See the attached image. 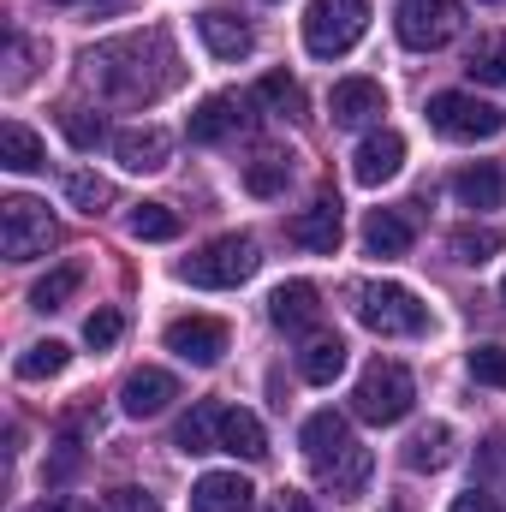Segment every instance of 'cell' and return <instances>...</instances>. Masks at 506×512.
Segmentation results:
<instances>
[{
    "label": "cell",
    "mask_w": 506,
    "mask_h": 512,
    "mask_svg": "<svg viewBox=\"0 0 506 512\" xmlns=\"http://www.w3.org/2000/svg\"><path fill=\"white\" fill-rule=\"evenodd\" d=\"M268 322H274L280 334H310V328L322 322V292H316L310 280H286V286H274V298H268Z\"/></svg>",
    "instance_id": "12"
},
{
    "label": "cell",
    "mask_w": 506,
    "mask_h": 512,
    "mask_svg": "<svg viewBox=\"0 0 506 512\" xmlns=\"http://www.w3.org/2000/svg\"><path fill=\"white\" fill-rule=\"evenodd\" d=\"M340 370H346V340L340 334H310L304 352H298V376L310 387H328Z\"/></svg>",
    "instance_id": "22"
},
{
    "label": "cell",
    "mask_w": 506,
    "mask_h": 512,
    "mask_svg": "<svg viewBox=\"0 0 506 512\" xmlns=\"http://www.w3.org/2000/svg\"><path fill=\"white\" fill-rule=\"evenodd\" d=\"M286 239L304 245V251H316V256H334L340 251V197H316L310 209H298L286 221Z\"/></svg>",
    "instance_id": "11"
},
{
    "label": "cell",
    "mask_w": 506,
    "mask_h": 512,
    "mask_svg": "<svg viewBox=\"0 0 506 512\" xmlns=\"http://www.w3.org/2000/svg\"><path fill=\"white\" fill-rule=\"evenodd\" d=\"M453 459V429L447 423H423L411 441H405V465L411 471H441Z\"/></svg>",
    "instance_id": "27"
},
{
    "label": "cell",
    "mask_w": 506,
    "mask_h": 512,
    "mask_svg": "<svg viewBox=\"0 0 506 512\" xmlns=\"http://www.w3.org/2000/svg\"><path fill=\"white\" fill-rule=\"evenodd\" d=\"M489 6H495V0H489Z\"/></svg>",
    "instance_id": "47"
},
{
    "label": "cell",
    "mask_w": 506,
    "mask_h": 512,
    "mask_svg": "<svg viewBox=\"0 0 506 512\" xmlns=\"http://www.w3.org/2000/svg\"><path fill=\"white\" fill-rule=\"evenodd\" d=\"M256 262H262V256H256L251 233H227V239L203 245L197 256H185V262H179V280H191V286H203V292H227V286L251 280Z\"/></svg>",
    "instance_id": "6"
},
{
    "label": "cell",
    "mask_w": 506,
    "mask_h": 512,
    "mask_svg": "<svg viewBox=\"0 0 506 512\" xmlns=\"http://www.w3.org/2000/svg\"><path fill=\"white\" fill-rule=\"evenodd\" d=\"M429 126L453 143H489L506 131V114L495 102H483L477 90H441V96H429Z\"/></svg>",
    "instance_id": "7"
},
{
    "label": "cell",
    "mask_w": 506,
    "mask_h": 512,
    "mask_svg": "<svg viewBox=\"0 0 506 512\" xmlns=\"http://www.w3.org/2000/svg\"><path fill=\"white\" fill-rule=\"evenodd\" d=\"M239 131V102L233 96H209V102H197V114L185 120V137L191 143H221V137H233Z\"/></svg>",
    "instance_id": "23"
},
{
    "label": "cell",
    "mask_w": 506,
    "mask_h": 512,
    "mask_svg": "<svg viewBox=\"0 0 506 512\" xmlns=\"http://www.w3.org/2000/svg\"><path fill=\"white\" fill-rule=\"evenodd\" d=\"M364 30H370V0H310V12H304V48L316 60L352 54Z\"/></svg>",
    "instance_id": "4"
},
{
    "label": "cell",
    "mask_w": 506,
    "mask_h": 512,
    "mask_svg": "<svg viewBox=\"0 0 506 512\" xmlns=\"http://www.w3.org/2000/svg\"><path fill=\"white\" fill-rule=\"evenodd\" d=\"M471 376L483 387H501L506 393V346H477L471 352Z\"/></svg>",
    "instance_id": "37"
},
{
    "label": "cell",
    "mask_w": 506,
    "mask_h": 512,
    "mask_svg": "<svg viewBox=\"0 0 506 512\" xmlns=\"http://www.w3.org/2000/svg\"><path fill=\"white\" fill-rule=\"evenodd\" d=\"M411 239H417V227H411L405 209H370V221H364V245H370V256H405Z\"/></svg>",
    "instance_id": "21"
},
{
    "label": "cell",
    "mask_w": 506,
    "mask_h": 512,
    "mask_svg": "<svg viewBox=\"0 0 506 512\" xmlns=\"http://www.w3.org/2000/svg\"><path fill=\"white\" fill-rule=\"evenodd\" d=\"M453 197H459L465 209H501V197H506V173L495 167V161L459 167V173H453Z\"/></svg>",
    "instance_id": "20"
},
{
    "label": "cell",
    "mask_w": 506,
    "mask_h": 512,
    "mask_svg": "<svg viewBox=\"0 0 506 512\" xmlns=\"http://www.w3.org/2000/svg\"><path fill=\"white\" fill-rule=\"evenodd\" d=\"M114 155H120V167H131V173H161L167 155H173V137H167L161 126L114 131Z\"/></svg>",
    "instance_id": "17"
},
{
    "label": "cell",
    "mask_w": 506,
    "mask_h": 512,
    "mask_svg": "<svg viewBox=\"0 0 506 512\" xmlns=\"http://www.w3.org/2000/svg\"><path fill=\"white\" fill-rule=\"evenodd\" d=\"M120 334H126V316H120V310H96V316L84 322V340H90L96 352H108Z\"/></svg>",
    "instance_id": "38"
},
{
    "label": "cell",
    "mask_w": 506,
    "mask_h": 512,
    "mask_svg": "<svg viewBox=\"0 0 506 512\" xmlns=\"http://www.w3.org/2000/svg\"><path fill=\"white\" fill-rule=\"evenodd\" d=\"M78 286H84V268H78V262H60L54 274H42V280L30 286V304H36V310H60Z\"/></svg>",
    "instance_id": "30"
},
{
    "label": "cell",
    "mask_w": 506,
    "mask_h": 512,
    "mask_svg": "<svg viewBox=\"0 0 506 512\" xmlns=\"http://www.w3.org/2000/svg\"><path fill=\"white\" fill-rule=\"evenodd\" d=\"M251 483L239 477V471H209V477H197V489H191V512H251Z\"/></svg>",
    "instance_id": "18"
},
{
    "label": "cell",
    "mask_w": 506,
    "mask_h": 512,
    "mask_svg": "<svg viewBox=\"0 0 506 512\" xmlns=\"http://www.w3.org/2000/svg\"><path fill=\"white\" fill-rule=\"evenodd\" d=\"M215 441H221V453H233V459H268V435H262V423H256L245 405H221V429H215Z\"/></svg>",
    "instance_id": "19"
},
{
    "label": "cell",
    "mask_w": 506,
    "mask_h": 512,
    "mask_svg": "<svg viewBox=\"0 0 506 512\" xmlns=\"http://www.w3.org/2000/svg\"><path fill=\"white\" fill-rule=\"evenodd\" d=\"M459 24H465V6H459V0H399V12H393L399 42L417 48V54L447 48V42L459 36Z\"/></svg>",
    "instance_id": "8"
},
{
    "label": "cell",
    "mask_w": 506,
    "mask_h": 512,
    "mask_svg": "<svg viewBox=\"0 0 506 512\" xmlns=\"http://www.w3.org/2000/svg\"><path fill=\"white\" fill-rule=\"evenodd\" d=\"M495 251H506L501 227H459V233H453V256H459V262H471V268H483Z\"/></svg>",
    "instance_id": "33"
},
{
    "label": "cell",
    "mask_w": 506,
    "mask_h": 512,
    "mask_svg": "<svg viewBox=\"0 0 506 512\" xmlns=\"http://www.w3.org/2000/svg\"><path fill=\"white\" fill-rule=\"evenodd\" d=\"M268 512H316V507H310V495H298V489H280Z\"/></svg>",
    "instance_id": "43"
},
{
    "label": "cell",
    "mask_w": 506,
    "mask_h": 512,
    "mask_svg": "<svg viewBox=\"0 0 506 512\" xmlns=\"http://www.w3.org/2000/svg\"><path fill=\"white\" fill-rule=\"evenodd\" d=\"M501 298H506V280H501Z\"/></svg>",
    "instance_id": "45"
},
{
    "label": "cell",
    "mask_w": 506,
    "mask_h": 512,
    "mask_svg": "<svg viewBox=\"0 0 506 512\" xmlns=\"http://www.w3.org/2000/svg\"><path fill=\"white\" fill-rule=\"evenodd\" d=\"M399 167H405V137L399 131H370L358 143V155H352V179L358 185H387Z\"/></svg>",
    "instance_id": "14"
},
{
    "label": "cell",
    "mask_w": 506,
    "mask_h": 512,
    "mask_svg": "<svg viewBox=\"0 0 506 512\" xmlns=\"http://www.w3.org/2000/svg\"><path fill=\"white\" fill-rule=\"evenodd\" d=\"M215 429H221V405H215V399H203V405H191V411L179 417L173 447H179V453H215V447H221V441H215Z\"/></svg>",
    "instance_id": "24"
},
{
    "label": "cell",
    "mask_w": 506,
    "mask_h": 512,
    "mask_svg": "<svg viewBox=\"0 0 506 512\" xmlns=\"http://www.w3.org/2000/svg\"><path fill=\"white\" fill-rule=\"evenodd\" d=\"M387 512H399V507H387Z\"/></svg>",
    "instance_id": "46"
},
{
    "label": "cell",
    "mask_w": 506,
    "mask_h": 512,
    "mask_svg": "<svg viewBox=\"0 0 506 512\" xmlns=\"http://www.w3.org/2000/svg\"><path fill=\"white\" fill-rule=\"evenodd\" d=\"M227 346H233V328L221 316H179V322H167V352L185 358V364H197V370L221 364Z\"/></svg>",
    "instance_id": "10"
},
{
    "label": "cell",
    "mask_w": 506,
    "mask_h": 512,
    "mask_svg": "<svg viewBox=\"0 0 506 512\" xmlns=\"http://www.w3.org/2000/svg\"><path fill=\"white\" fill-rule=\"evenodd\" d=\"M0 167H12V173H36V167H48L42 137H36L30 126H18V120H6V126H0Z\"/></svg>",
    "instance_id": "25"
},
{
    "label": "cell",
    "mask_w": 506,
    "mask_h": 512,
    "mask_svg": "<svg viewBox=\"0 0 506 512\" xmlns=\"http://www.w3.org/2000/svg\"><path fill=\"white\" fill-rule=\"evenodd\" d=\"M173 399H179V382L167 370H131L126 387H120V411L126 417H161Z\"/></svg>",
    "instance_id": "16"
},
{
    "label": "cell",
    "mask_w": 506,
    "mask_h": 512,
    "mask_svg": "<svg viewBox=\"0 0 506 512\" xmlns=\"http://www.w3.org/2000/svg\"><path fill=\"white\" fill-rule=\"evenodd\" d=\"M66 364H72V352H66L60 340H36L12 370H18V382H48V376H60Z\"/></svg>",
    "instance_id": "31"
},
{
    "label": "cell",
    "mask_w": 506,
    "mask_h": 512,
    "mask_svg": "<svg viewBox=\"0 0 506 512\" xmlns=\"http://www.w3.org/2000/svg\"><path fill=\"white\" fill-rule=\"evenodd\" d=\"M84 78L102 102H126V108H149L179 84V54L167 42V30H131L114 42H96L84 54Z\"/></svg>",
    "instance_id": "1"
},
{
    "label": "cell",
    "mask_w": 506,
    "mask_h": 512,
    "mask_svg": "<svg viewBox=\"0 0 506 512\" xmlns=\"http://www.w3.org/2000/svg\"><path fill=\"white\" fill-rule=\"evenodd\" d=\"M298 447H304L316 483H322L328 495H340V501H352V495L370 483V471H376L370 447L352 435V423H346L340 411H310L304 429H298Z\"/></svg>",
    "instance_id": "2"
},
{
    "label": "cell",
    "mask_w": 506,
    "mask_h": 512,
    "mask_svg": "<svg viewBox=\"0 0 506 512\" xmlns=\"http://www.w3.org/2000/svg\"><path fill=\"white\" fill-rule=\"evenodd\" d=\"M358 322L381 340H411V334H429V304L399 280H370L358 286Z\"/></svg>",
    "instance_id": "3"
},
{
    "label": "cell",
    "mask_w": 506,
    "mask_h": 512,
    "mask_svg": "<svg viewBox=\"0 0 506 512\" xmlns=\"http://www.w3.org/2000/svg\"><path fill=\"white\" fill-rule=\"evenodd\" d=\"M411 405H417V382H411V370L399 364V358H376L364 376H358V393H352V411L364 417V423H399V417H411Z\"/></svg>",
    "instance_id": "5"
},
{
    "label": "cell",
    "mask_w": 506,
    "mask_h": 512,
    "mask_svg": "<svg viewBox=\"0 0 506 512\" xmlns=\"http://www.w3.org/2000/svg\"><path fill=\"white\" fill-rule=\"evenodd\" d=\"M108 512H161V501H155V495H149V489H114V495H108Z\"/></svg>",
    "instance_id": "39"
},
{
    "label": "cell",
    "mask_w": 506,
    "mask_h": 512,
    "mask_svg": "<svg viewBox=\"0 0 506 512\" xmlns=\"http://www.w3.org/2000/svg\"><path fill=\"white\" fill-rule=\"evenodd\" d=\"M126 227H131V239H143V245H167V239H179V233H185V221H179L167 203H137Z\"/></svg>",
    "instance_id": "29"
},
{
    "label": "cell",
    "mask_w": 506,
    "mask_h": 512,
    "mask_svg": "<svg viewBox=\"0 0 506 512\" xmlns=\"http://www.w3.org/2000/svg\"><path fill=\"white\" fill-rule=\"evenodd\" d=\"M328 114H334V126H376L387 114V90L376 78H340L328 96Z\"/></svg>",
    "instance_id": "13"
},
{
    "label": "cell",
    "mask_w": 506,
    "mask_h": 512,
    "mask_svg": "<svg viewBox=\"0 0 506 512\" xmlns=\"http://www.w3.org/2000/svg\"><path fill=\"white\" fill-rule=\"evenodd\" d=\"M256 96H262L274 114H286V120L304 114V90H298V78H286V72H268V78L256 84Z\"/></svg>",
    "instance_id": "34"
},
{
    "label": "cell",
    "mask_w": 506,
    "mask_h": 512,
    "mask_svg": "<svg viewBox=\"0 0 506 512\" xmlns=\"http://www.w3.org/2000/svg\"><path fill=\"white\" fill-rule=\"evenodd\" d=\"M286 179H292V155H256L251 167H245V191L251 197H280Z\"/></svg>",
    "instance_id": "32"
},
{
    "label": "cell",
    "mask_w": 506,
    "mask_h": 512,
    "mask_svg": "<svg viewBox=\"0 0 506 512\" xmlns=\"http://www.w3.org/2000/svg\"><path fill=\"white\" fill-rule=\"evenodd\" d=\"M197 36H203V48H209L215 60H245L256 48L251 24H245L239 12H221V6H209V12L197 18Z\"/></svg>",
    "instance_id": "15"
},
{
    "label": "cell",
    "mask_w": 506,
    "mask_h": 512,
    "mask_svg": "<svg viewBox=\"0 0 506 512\" xmlns=\"http://www.w3.org/2000/svg\"><path fill=\"white\" fill-rule=\"evenodd\" d=\"M465 72H471V84L501 90V84H506V30H489V36H477V42H471Z\"/></svg>",
    "instance_id": "26"
},
{
    "label": "cell",
    "mask_w": 506,
    "mask_h": 512,
    "mask_svg": "<svg viewBox=\"0 0 506 512\" xmlns=\"http://www.w3.org/2000/svg\"><path fill=\"white\" fill-rule=\"evenodd\" d=\"M30 512H102L96 501H78V495H48V501H36Z\"/></svg>",
    "instance_id": "41"
},
{
    "label": "cell",
    "mask_w": 506,
    "mask_h": 512,
    "mask_svg": "<svg viewBox=\"0 0 506 512\" xmlns=\"http://www.w3.org/2000/svg\"><path fill=\"white\" fill-rule=\"evenodd\" d=\"M54 6H78V0H54Z\"/></svg>",
    "instance_id": "44"
},
{
    "label": "cell",
    "mask_w": 506,
    "mask_h": 512,
    "mask_svg": "<svg viewBox=\"0 0 506 512\" xmlns=\"http://www.w3.org/2000/svg\"><path fill=\"white\" fill-rule=\"evenodd\" d=\"M477 489H506V435H489L483 447H477Z\"/></svg>",
    "instance_id": "36"
},
{
    "label": "cell",
    "mask_w": 506,
    "mask_h": 512,
    "mask_svg": "<svg viewBox=\"0 0 506 512\" xmlns=\"http://www.w3.org/2000/svg\"><path fill=\"white\" fill-rule=\"evenodd\" d=\"M447 512H501V507H495V495H489V489H477V483H471L465 495H453V507H447Z\"/></svg>",
    "instance_id": "40"
},
{
    "label": "cell",
    "mask_w": 506,
    "mask_h": 512,
    "mask_svg": "<svg viewBox=\"0 0 506 512\" xmlns=\"http://www.w3.org/2000/svg\"><path fill=\"white\" fill-rule=\"evenodd\" d=\"M60 191H66V203L84 209V215H102V209L114 203V185H108L102 173H90V167H72V173L60 179Z\"/></svg>",
    "instance_id": "28"
},
{
    "label": "cell",
    "mask_w": 506,
    "mask_h": 512,
    "mask_svg": "<svg viewBox=\"0 0 506 512\" xmlns=\"http://www.w3.org/2000/svg\"><path fill=\"white\" fill-rule=\"evenodd\" d=\"M54 245V215H48V203H36V197H6L0 203V251L12 256V262H30V256H48Z\"/></svg>",
    "instance_id": "9"
},
{
    "label": "cell",
    "mask_w": 506,
    "mask_h": 512,
    "mask_svg": "<svg viewBox=\"0 0 506 512\" xmlns=\"http://www.w3.org/2000/svg\"><path fill=\"white\" fill-rule=\"evenodd\" d=\"M24 60H30V42H24V36H12V72H6V84H12V90L30 78V66H24Z\"/></svg>",
    "instance_id": "42"
},
{
    "label": "cell",
    "mask_w": 506,
    "mask_h": 512,
    "mask_svg": "<svg viewBox=\"0 0 506 512\" xmlns=\"http://www.w3.org/2000/svg\"><path fill=\"white\" fill-rule=\"evenodd\" d=\"M60 131L72 137V149H96V143H108L102 114H90V108H66V114H60Z\"/></svg>",
    "instance_id": "35"
}]
</instances>
